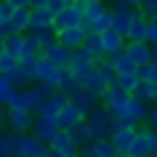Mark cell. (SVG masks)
I'll use <instances>...</instances> for the list:
<instances>
[{
    "label": "cell",
    "instance_id": "obj_1",
    "mask_svg": "<svg viewBox=\"0 0 157 157\" xmlns=\"http://www.w3.org/2000/svg\"><path fill=\"white\" fill-rule=\"evenodd\" d=\"M82 122H84V128H87V134H90V143L108 140V122H111V113H108L102 105H96Z\"/></svg>",
    "mask_w": 157,
    "mask_h": 157
},
{
    "label": "cell",
    "instance_id": "obj_2",
    "mask_svg": "<svg viewBox=\"0 0 157 157\" xmlns=\"http://www.w3.org/2000/svg\"><path fill=\"white\" fill-rule=\"evenodd\" d=\"M93 67H96V61L87 56V52L78 47V50L70 52V64H67V70H70V76H73V82H78V78H84L87 73H93Z\"/></svg>",
    "mask_w": 157,
    "mask_h": 157
},
{
    "label": "cell",
    "instance_id": "obj_3",
    "mask_svg": "<svg viewBox=\"0 0 157 157\" xmlns=\"http://www.w3.org/2000/svg\"><path fill=\"white\" fill-rule=\"evenodd\" d=\"M67 99H70V108H76L82 117H87V113L99 105V99H96L93 93H87V90H82V87H73L67 93Z\"/></svg>",
    "mask_w": 157,
    "mask_h": 157
},
{
    "label": "cell",
    "instance_id": "obj_4",
    "mask_svg": "<svg viewBox=\"0 0 157 157\" xmlns=\"http://www.w3.org/2000/svg\"><path fill=\"white\" fill-rule=\"evenodd\" d=\"M32 113L26 111H9L6 108V128L12 131V134H29V128H32Z\"/></svg>",
    "mask_w": 157,
    "mask_h": 157
},
{
    "label": "cell",
    "instance_id": "obj_5",
    "mask_svg": "<svg viewBox=\"0 0 157 157\" xmlns=\"http://www.w3.org/2000/svg\"><path fill=\"white\" fill-rule=\"evenodd\" d=\"M15 148H17V157H41L47 151V146L38 143L32 134H17L15 137Z\"/></svg>",
    "mask_w": 157,
    "mask_h": 157
},
{
    "label": "cell",
    "instance_id": "obj_6",
    "mask_svg": "<svg viewBox=\"0 0 157 157\" xmlns=\"http://www.w3.org/2000/svg\"><path fill=\"white\" fill-rule=\"evenodd\" d=\"M73 26H82V6H67L58 17H52V32H64Z\"/></svg>",
    "mask_w": 157,
    "mask_h": 157
},
{
    "label": "cell",
    "instance_id": "obj_7",
    "mask_svg": "<svg viewBox=\"0 0 157 157\" xmlns=\"http://www.w3.org/2000/svg\"><path fill=\"white\" fill-rule=\"evenodd\" d=\"M84 38H87V29L84 26H73V29H64V32H56V44H61L64 50H78V47L84 44Z\"/></svg>",
    "mask_w": 157,
    "mask_h": 157
},
{
    "label": "cell",
    "instance_id": "obj_8",
    "mask_svg": "<svg viewBox=\"0 0 157 157\" xmlns=\"http://www.w3.org/2000/svg\"><path fill=\"white\" fill-rule=\"evenodd\" d=\"M29 134H32L38 143L50 146V143L56 140L58 128H56V122H50V119H38V117H35V119H32V128H29Z\"/></svg>",
    "mask_w": 157,
    "mask_h": 157
},
{
    "label": "cell",
    "instance_id": "obj_9",
    "mask_svg": "<svg viewBox=\"0 0 157 157\" xmlns=\"http://www.w3.org/2000/svg\"><path fill=\"white\" fill-rule=\"evenodd\" d=\"M41 58L50 61L52 67H67V64H70V50H64L61 44H50V47L41 50Z\"/></svg>",
    "mask_w": 157,
    "mask_h": 157
},
{
    "label": "cell",
    "instance_id": "obj_10",
    "mask_svg": "<svg viewBox=\"0 0 157 157\" xmlns=\"http://www.w3.org/2000/svg\"><path fill=\"white\" fill-rule=\"evenodd\" d=\"M6 29H9V35H26L29 32V9H15L6 21Z\"/></svg>",
    "mask_w": 157,
    "mask_h": 157
},
{
    "label": "cell",
    "instance_id": "obj_11",
    "mask_svg": "<svg viewBox=\"0 0 157 157\" xmlns=\"http://www.w3.org/2000/svg\"><path fill=\"white\" fill-rule=\"evenodd\" d=\"M125 44H146V17H143L137 9H134L128 32H125Z\"/></svg>",
    "mask_w": 157,
    "mask_h": 157
},
{
    "label": "cell",
    "instance_id": "obj_12",
    "mask_svg": "<svg viewBox=\"0 0 157 157\" xmlns=\"http://www.w3.org/2000/svg\"><path fill=\"white\" fill-rule=\"evenodd\" d=\"M122 52L134 61V67H146V64H151V47H148V44H125Z\"/></svg>",
    "mask_w": 157,
    "mask_h": 157
},
{
    "label": "cell",
    "instance_id": "obj_13",
    "mask_svg": "<svg viewBox=\"0 0 157 157\" xmlns=\"http://www.w3.org/2000/svg\"><path fill=\"white\" fill-rule=\"evenodd\" d=\"M78 157H119L113 151V146L108 140H96V143H87V146L78 148Z\"/></svg>",
    "mask_w": 157,
    "mask_h": 157
},
{
    "label": "cell",
    "instance_id": "obj_14",
    "mask_svg": "<svg viewBox=\"0 0 157 157\" xmlns=\"http://www.w3.org/2000/svg\"><path fill=\"white\" fill-rule=\"evenodd\" d=\"M131 17H134V9H113L111 12V29L125 38V32L131 26Z\"/></svg>",
    "mask_w": 157,
    "mask_h": 157
},
{
    "label": "cell",
    "instance_id": "obj_15",
    "mask_svg": "<svg viewBox=\"0 0 157 157\" xmlns=\"http://www.w3.org/2000/svg\"><path fill=\"white\" fill-rule=\"evenodd\" d=\"M47 148H52V151H56V154H61V157H73V154H78V146L70 140L67 134H64V131H58V134H56V140H52Z\"/></svg>",
    "mask_w": 157,
    "mask_h": 157
},
{
    "label": "cell",
    "instance_id": "obj_16",
    "mask_svg": "<svg viewBox=\"0 0 157 157\" xmlns=\"http://www.w3.org/2000/svg\"><path fill=\"white\" fill-rule=\"evenodd\" d=\"M134 137H137V128H125V131H119V134L108 137V143L113 146V151H117V154H128V148H131V143H134Z\"/></svg>",
    "mask_w": 157,
    "mask_h": 157
},
{
    "label": "cell",
    "instance_id": "obj_17",
    "mask_svg": "<svg viewBox=\"0 0 157 157\" xmlns=\"http://www.w3.org/2000/svg\"><path fill=\"white\" fill-rule=\"evenodd\" d=\"M82 119H84V117H82L78 111H76V108L64 105L61 111L56 113V128H58V131H67V128H73L76 122H82Z\"/></svg>",
    "mask_w": 157,
    "mask_h": 157
},
{
    "label": "cell",
    "instance_id": "obj_18",
    "mask_svg": "<svg viewBox=\"0 0 157 157\" xmlns=\"http://www.w3.org/2000/svg\"><path fill=\"white\" fill-rule=\"evenodd\" d=\"M99 38H102V47H105V56H119V52L125 50V38H122V35H117L113 29L102 32Z\"/></svg>",
    "mask_w": 157,
    "mask_h": 157
},
{
    "label": "cell",
    "instance_id": "obj_19",
    "mask_svg": "<svg viewBox=\"0 0 157 157\" xmlns=\"http://www.w3.org/2000/svg\"><path fill=\"white\" fill-rule=\"evenodd\" d=\"M52 29V17L44 9H29V32H44Z\"/></svg>",
    "mask_w": 157,
    "mask_h": 157
},
{
    "label": "cell",
    "instance_id": "obj_20",
    "mask_svg": "<svg viewBox=\"0 0 157 157\" xmlns=\"http://www.w3.org/2000/svg\"><path fill=\"white\" fill-rule=\"evenodd\" d=\"M82 50L87 52L93 61H102V58H105V47H102V38H99V35H93V32H87V38H84Z\"/></svg>",
    "mask_w": 157,
    "mask_h": 157
},
{
    "label": "cell",
    "instance_id": "obj_21",
    "mask_svg": "<svg viewBox=\"0 0 157 157\" xmlns=\"http://www.w3.org/2000/svg\"><path fill=\"white\" fill-rule=\"evenodd\" d=\"M15 137L17 134H12V131H0V157H17Z\"/></svg>",
    "mask_w": 157,
    "mask_h": 157
},
{
    "label": "cell",
    "instance_id": "obj_22",
    "mask_svg": "<svg viewBox=\"0 0 157 157\" xmlns=\"http://www.w3.org/2000/svg\"><path fill=\"white\" fill-rule=\"evenodd\" d=\"M64 134H67V137H70V140L76 143L78 148H82V146H87V143H90V134H87V128H84V122H76L73 128H67Z\"/></svg>",
    "mask_w": 157,
    "mask_h": 157
},
{
    "label": "cell",
    "instance_id": "obj_23",
    "mask_svg": "<svg viewBox=\"0 0 157 157\" xmlns=\"http://www.w3.org/2000/svg\"><path fill=\"white\" fill-rule=\"evenodd\" d=\"M21 50H23V35H9V38L3 41V52H6V56L17 58V56H21Z\"/></svg>",
    "mask_w": 157,
    "mask_h": 157
},
{
    "label": "cell",
    "instance_id": "obj_24",
    "mask_svg": "<svg viewBox=\"0 0 157 157\" xmlns=\"http://www.w3.org/2000/svg\"><path fill=\"white\" fill-rule=\"evenodd\" d=\"M58 111H61V108H58V105H56L52 99H47L44 105H41L38 111L32 113V117H38V119H50V122H56V113H58Z\"/></svg>",
    "mask_w": 157,
    "mask_h": 157
},
{
    "label": "cell",
    "instance_id": "obj_25",
    "mask_svg": "<svg viewBox=\"0 0 157 157\" xmlns=\"http://www.w3.org/2000/svg\"><path fill=\"white\" fill-rule=\"evenodd\" d=\"M125 157H148V146H146V140H143L140 128H137V137H134V143H131V148H128Z\"/></svg>",
    "mask_w": 157,
    "mask_h": 157
},
{
    "label": "cell",
    "instance_id": "obj_26",
    "mask_svg": "<svg viewBox=\"0 0 157 157\" xmlns=\"http://www.w3.org/2000/svg\"><path fill=\"white\" fill-rule=\"evenodd\" d=\"M96 73H99V78L108 84V87H111V84L117 82V73H113V67L105 61V58H102V61H96Z\"/></svg>",
    "mask_w": 157,
    "mask_h": 157
},
{
    "label": "cell",
    "instance_id": "obj_27",
    "mask_svg": "<svg viewBox=\"0 0 157 157\" xmlns=\"http://www.w3.org/2000/svg\"><path fill=\"white\" fill-rule=\"evenodd\" d=\"M113 87H119L122 93H134V87H137V73L134 76H117V82H113Z\"/></svg>",
    "mask_w": 157,
    "mask_h": 157
},
{
    "label": "cell",
    "instance_id": "obj_28",
    "mask_svg": "<svg viewBox=\"0 0 157 157\" xmlns=\"http://www.w3.org/2000/svg\"><path fill=\"white\" fill-rule=\"evenodd\" d=\"M12 96H15V90H12L9 78H6V76H0V108H9Z\"/></svg>",
    "mask_w": 157,
    "mask_h": 157
},
{
    "label": "cell",
    "instance_id": "obj_29",
    "mask_svg": "<svg viewBox=\"0 0 157 157\" xmlns=\"http://www.w3.org/2000/svg\"><path fill=\"white\" fill-rule=\"evenodd\" d=\"M140 134H143V140L148 146V157H154L157 154V131L154 128H140Z\"/></svg>",
    "mask_w": 157,
    "mask_h": 157
},
{
    "label": "cell",
    "instance_id": "obj_30",
    "mask_svg": "<svg viewBox=\"0 0 157 157\" xmlns=\"http://www.w3.org/2000/svg\"><path fill=\"white\" fill-rule=\"evenodd\" d=\"M17 70V58H12V56H0V76H12Z\"/></svg>",
    "mask_w": 157,
    "mask_h": 157
},
{
    "label": "cell",
    "instance_id": "obj_31",
    "mask_svg": "<svg viewBox=\"0 0 157 157\" xmlns=\"http://www.w3.org/2000/svg\"><path fill=\"white\" fill-rule=\"evenodd\" d=\"M64 9H67V3H64V0H47V3H44V12H47L50 17H58Z\"/></svg>",
    "mask_w": 157,
    "mask_h": 157
},
{
    "label": "cell",
    "instance_id": "obj_32",
    "mask_svg": "<svg viewBox=\"0 0 157 157\" xmlns=\"http://www.w3.org/2000/svg\"><path fill=\"white\" fill-rule=\"evenodd\" d=\"M146 44L157 47V21H146Z\"/></svg>",
    "mask_w": 157,
    "mask_h": 157
},
{
    "label": "cell",
    "instance_id": "obj_33",
    "mask_svg": "<svg viewBox=\"0 0 157 157\" xmlns=\"http://www.w3.org/2000/svg\"><path fill=\"white\" fill-rule=\"evenodd\" d=\"M128 125L122 122L119 117H111V122H108V137H113V134H119V131H125Z\"/></svg>",
    "mask_w": 157,
    "mask_h": 157
},
{
    "label": "cell",
    "instance_id": "obj_34",
    "mask_svg": "<svg viewBox=\"0 0 157 157\" xmlns=\"http://www.w3.org/2000/svg\"><path fill=\"white\" fill-rule=\"evenodd\" d=\"M146 128H154L157 131V105H148L146 108Z\"/></svg>",
    "mask_w": 157,
    "mask_h": 157
},
{
    "label": "cell",
    "instance_id": "obj_35",
    "mask_svg": "<svg viewBox=\"0 0 157 157\" xmlns=\"http://www.w3.org/2000/svg\"><path fill=\"white\" fill-rule=\"evenodd\" d=\"M122 9H140V0H122Z\"/></svg>",
    "mask_w": 157,
    "mask_h": 157
},
{
    "label": "cell",
    "instance_id": "obj_36",
    "mask_svg": "<svg viewBox=\"0 0 157 157\" xmlns=\"http://www.w3.org/2000/svg\"><path fill=\"white\" fill-rule=\"evenodd\" d=\"M0 12H3V17H6V21H9V15H12V6H9V3H3V0H0Z\"/></svg>",
    "mask_w": 157,
    "mask_h": 157
},
{
    "label": "cell",
    "instance_id": "obj_37",
    "mask_svg": "<svg viewBox=\"0 0 157 157\" xmlns=\"http://www.w3.org/2000/svg\"><path fill=\"white\" fill-rule=\"evenodd\" d=\"M47 0H29V9H44Z\"/></svg>",
    "mask_w": 157,
    "mask_h": 157
},
{
    "label": "cell",
    "instance_id": "obj_38",
    "mask_svg": "<svg viewBox=\"0 0 157 157\" xmlns=\"http://www.w3.org/2000/svg\"><path fill=\"white\" fill-rule=\"evenodd\" d=\"M0 131H6V108H0Z\"/></svg>",
    "mask_w": 157,
    "mask_h": 157
},
{
    "label": "cell",
    "instance_id": "obj_39",
    "mask_svg": "<svg viewBox=\"0 0 157 157\" xmlns=\"http://www.w3.org/2000/svg\"><path fill=\"white\" fill-rule=\"evenodd\" d=\"M47 157H61V154H56L52 148H47Z\"/></svg>",
    "mask_w": 157,
    "mask_h": 157
},
{
    "label": "cell",
    "instance_id": "obj_40",
    "mask_svg": "<svg viewBox=\"0 0 157 157\" xmlns=\"http://www.w3.org/2000/svg\"><path fill=\"white\" fill-rule=\"evenodd\" d=\"M151 61H157V47H151Z\"/></svg>",
    "mask_w": 157,
    "mask_h": 157
},
{
    "label": "cell",
    "instance_id": "obj_41",
    "mask_svg": "<svg viewBox=\"0 0 157 157\" xmlns=\"http://www.w3.org/2000/svg\"><path fill=\"white\" fill-rule=\"evenodd\" d=\"M6 26V17H3V12H0V29H3Z\"/></svg>",
    "mask_w": 157,
    "mask_h": 157
},
{
    "label": "cell",
    "instance_id": "obj_42",
    "mask_svg": "<svg viewBox=\"0 0 157 157\" xmlns=\"http://www.w3.org/2000/svg\"><path fill=\"white\" fill-rule=\"evenodd\" d=\"M90 3V0H76V6H87Z\"/></svg>",
    "mask_w": 157,
    "mask_h": 157
},
{
    "label": "cell",
    "instance_id": "obj_43",
    "mask_svg": "<svg viewBox=\"0 0 157 157\" xmlns=\"http://www.w3.org/2000/svg\"><path fill=\"white\" fill-rule=\"evenodd\" d=\"M113 3H117V9H122V0H113Z\"/></svg>",
    "mask_w": 157,
    "mask_h": 157
},
{
    "label": "cell",
    "instance_id": "obj_44",
    "mask_svg": "<svg viewBox=\"0 0 157 157\" xmlns=\"http://www.w3.org/2000/svg\"><path fill=\"white\" fill-rule=\"evenodd\" d=\"M73 157H78V154H73Z\"/></svg>",
    "mask_w": 157,
    "mask_h": 157
},
{
    "label": "cell",
    "instance_id": "obj_45",
    "mask_svg": "<svg viewBox=\"0 0 157 157\" xmlns=\"http://www.w3.org/2000/svg\"><path fill=\"white\" fill-rule=\"evenodd\" d=\"M154 157H157V154H154Z\"/></svg>",
    "mask_w": 157,
    "mask_h": 157
}]
</instances>
